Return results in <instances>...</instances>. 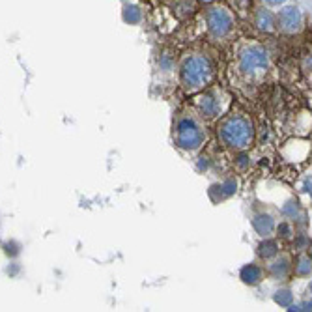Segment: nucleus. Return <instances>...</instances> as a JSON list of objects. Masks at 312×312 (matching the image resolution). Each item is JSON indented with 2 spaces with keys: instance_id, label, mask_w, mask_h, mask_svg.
Masks as SVG:
<instances>
[{
  "instance_id": "f257e3e1",
  "label": "nucleus",
  "mask_w": 312,
  "mask_h": 312,
  "mask_svg": "<svg viewBox=\"0 0 312 312\" xmlns=\"http://www.w3.org/2000/svg\"><path fill=\"white\" fill-rule=\"evenodd\" d=\"M217 133L228 148L243 151L251 148L254 142V123L247 112L234 111L223 118V122L219 123Z\"/></svg>"
},
{
  "instance_id": "f03ea898",
  "label": "nucleus",
  "mask_w": 312,
  "mask_h": 312,
  "mask_svg": "<svg viewBox=\"0 0 312 312\" xmlns=\"http://www.w3.org/2000/svg\"><path fill=\"white\" fill-rule=\"evenodd\" d=\"M213 64L212 60L204 55H193L187 56L181 62L179 67V79L185 90L196 92V90L206 88L213 79Z\"/></svg>"
},
{
  "instance_id": "7ed1b4c3",
  "label": "nucleus",
  "mask_w": 312,
  "mask_h": 312,
  "mask_svg": "<svg viewBox=\"0 0 312 312\" xmlns=\"http://www.w3.org/2000/svg\"><path fill=\"white\" fill-rule=\"evenodd\" d=\"M204 139H206V133H204V129H202V125L198 123V120L195 116L181 114L176 120V125H174V142L181 150L185 151L200 150V146L204 144Z\"/></svg>"
},
{
  "instance_id": "20e7f679",
  "label": "nucleus",
  "mask_w": 312,
  "mask_h": 312,
  "mask_svg": "<svg viewBox=\"0 0 312 312\" xmlns=\"http://www.w3.org/2000/svg\"><path fill=\"white\" fill-rule=\"evenodd\" d=\"M269 67V55L268 50L260 45H251L245 47L240 55V69L247 77H256L266 73Z\"/></svg>"
},
{
  "instance_id": "39448f33",
  "label": "nucleus",
  "mask_w": 312,
  "mask_h": 312,
  "mask_svg": "<svg viewBox=\"0 0 312 312\" xmlns=\"http://www.w3.org/2000/svg\"><path fill=\"white\" fill-rule=\"evenodd\" d=\"M206 22H207V30L213 38H226L230 32H232V27H234V19L228 13V10H224L221 6H213L210 8L206 13Z\"/></svg>"
},
{
  "instance_id": "423d86ee",
  "label": "nucleus",
  "mask_w": 312,
  "mask_h": 312,
  "mask_svg": "<svg viewBox=\"0 0 312 312\" xmlns=\"http://www.w3.org/2000/svg\"><path fill=\"white\" fill-rule=\"evenodd\" d=\"M195 107H196V111L200 112L204 118H207V120L217 118L224 109L223 92L217 88H213V90H207V92H204V94H200V95H196Z\"/></svg>"
},
{
  "instance_id": "0eeeda50",
  "label": "nucleus",
  "mask_w": 312,
  "mask_h": 312,
  "mask_svg": "<svg viewBox=\"0 0 312 312\" xmlns=\"http://www.w3.org/2000/svg\"><path fill=\"white\" fill-rule=\"evenodd\" d=\"M303 15L297 6H286L275 15V27H279L282 32L294 34L301 28Z\"/></svg>"
},
{
  "instance_id": "6e6552de",
  "label": "nucleus",
  "mask_w": 312,
  "mask_h": 312,
  "mask_svg": "<svg viewBox=\"0 0 312 312\" xmlns=\"http://www.w3.org/2000/svg\"><path fill=\"white\" fill-rule=\"evenodd\" d=\"M254 24H256L258 30L271 32V30H275V15L268 8H258L256 13H254Z\"/></svg>"
},
{
  "instance_id": "1a4fd4ad",
  "label": "nucleus",
  "mask_w": 312,
  "mask_h": 312,
  "mask_svg": "<svg viewBox=\"0 0 312 312\" xmlns=\"http://www.w3.org/2000/svg\"><path fill=\"white\" fill-rule=\"evenodd\" d=\"M252 226L256 228V232L260 236L269 238L275 230V221L271 215H268V213H260V215H256V217L252 219Z\"/></svg>"
},
{
  "instance_id": "9d476101",
  "label": "nucleus",
  "mask_w": 312,
  "mask_h": 312,
  "mask_svg": "<svg viewBox=\"0 0 312 312\" xmlns=\"http://www.w3.org/2000/svg\"><path fill=\"white\" fill-rule=\"evenodd\" d=\"M271 260H273V258H271ZM290 269H292V264L288 256H280V258L275 256L273 262L269 264V273H271V277H275V279H284V277H288Z\"/></svg>"
},
{
  "instance_id": "9b49d317",
  "label": "nucleus",
  "mask_w": 312,
  "mask_h": 312,
  "mask_svg": "<svg viewBox=\"0 0 312 312\" xmlns=\"http://www.w3.org/2000/svg\"><path fill=\"white\" fill-rule=\"evenodd\" d=\"M241 279H243V282H247V284L251 286L258 284L264 279V269L260 266H256V264H249V266H245V268L241 269Z\"/></svg>"
},
{
  "instance_id": "f8f14e48",
  "label": "nucleus",
  "mask_w": 312,
  "mask_h": 312,
  "mask_svg": "<svg viewBox=\"0 0 312 312\" xmlns=\"http://www.w3.org/2000/svg\"><path fill=\"white\" fill-rule=\"evenodd\" d=\"M258 254H260L264 260H271V258H275L277 254H279V243H277L275 240L266 238V240L258 245Z\"/></svg>"
},
{
  "instance_id": "ddd939ff",
  "label": "nucleus",
  "mask_w": 312,
  "mask_h": 312,
  "mask_svg": "<svg viewBox=\"0 0 312 312\" xmlns=\"http://www.w3.org/2000/svg\"><path fill=\"white\" fill-rule=\"evenodd\" d=\"M296 273L299 275V277H308V275H310V258L301 256L299 260H297Z\"/></svg>"
},
{
  "instance_id": "4468645a",
  "label": "nucleus",
  "mask_w": 312,
  "mask_h": 312,
  "mask_svg": "<svg viewBox=\"0 0 312 312\" xmlns=\"http://www.w3.org/2000/svg\"><path fill=\"white\" fill-rule=\"evenodd\" d=\"M123 19H125L127 22H139L140 21L139 8H135V6H127V8H125V13H123Z\"/></svg>"
},
{
  "instance_id": "2eb2a0df",
  "label": "nucleus",
  "mask_w": 312,
  "mask_h": 312,
  "mask_svg": "<svg viewBox=\"0 0 312 312\" xmlns=\"http://www.w3.org/2000/svg\"><path fill=\"white\" fill-rule=\"evenodd\" d=\"M292 299H294V297H292V294L288 290L277 292V296H275V301L280 303V305H284V307H286V305H290Z\"/></svg>"
},
{
  "instance_id": "dca6fc26",
  "label": "nucleus",
  "mask_w": 312,
  "mask_h": 312,
  "mask_svg": "<svg viewBox=\"0 0 312 312\" xmlns=\"http://www.w3.org/2000/svg\"><path fill=\"white\" fill-rule=\"evenodd\" d=\"M277 232H279L280 238H292V234H294V228H292L290 223H280L279 228H277Z\"/></svg>"
},
{
  "instance_id": "f3484780",
  "label": "nucleus",
  "mask_w": 312,
  "mask_h": 312,
  "mask_svg": "<svg viewBox=\"0 0 312 312\" xmlns=\"http://www.w3.org/2000/svg\"><path fill=\"white\" fill-rule=\"evenodd\" d=\"M284 215L286 217H290V219H294L299 213V206H297V202H290V206H284Z\"/></svg>"
},
{
  "instance_id": "a211bd4d",
  "label": "nucleus",
  "mask_w": 312,
  "mask_h": 312,
  "mask_svg": "<svg viewBox=\"0 0 312 312\" xmlns=\"http://www.w3.org/2000/svg\"><path fill=\"white\" fill-rule=\"evenodd\" d=\"M238 165H240V167H245V165H249V157H247V155H240V157H238Z\"/></svg>"
},
{
  "instance_id": "6ab92c4d",
  "label": "nucleus",
  "mask_w": 312,
  "mask_h": 312,
  "mask_svg": "<svg viewBox=\"0 0 312 312\" xmlns=\"http://www.w3.org/2000/svg\"><path fill=\"white\" fill-rule=\"evenodd\" d=\"M266 4L273 6V8H275V6H282V4H284V0H266Z\"/></svg>"
},
{
  "instance_id": "aec40b11",
  "label": "nucleus",
  "mask_w": 312,
  "mask_h": 312,
  "mask_svg": "<svg viewBox=\"0 0 312 312\" xmlns=\"http://www.w3.org/2000/svg\"><path fill=\"white\" fill-rule=\"evenodd\" d=\"M202 2H204V4H210V2H213V0H202Z\"/></svg>"
}]
</instances>
